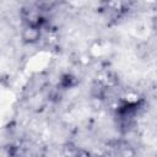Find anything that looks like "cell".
Masks as SVG:
<instances>
[{"label":"cell","instance_id":"obj_1","mask_svg":"<svg viewBox=\"0 0 157 157\" xmlns=\"http://www.w3.org/2000/svg\"><path fill=\"white\" fill-rule=\"evenodd\" d=\"M23 37H25V39H27V40L34 42V40H37V39L39 38V31H38L37 27L29 26V27H27V28L25 29Z\"/></svg>","mask_w":157,"mask_h":157}]
</instances>
